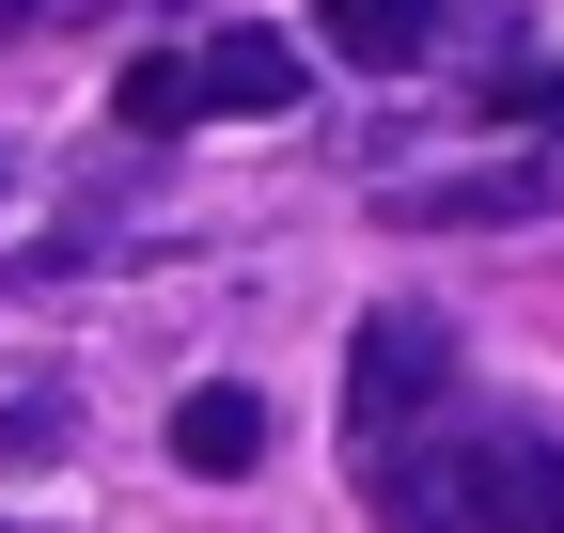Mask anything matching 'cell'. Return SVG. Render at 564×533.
I'll use <instances>...</instances> for the list:
<instances>
[{
	"label": "cell",
	"mask_w": 564,
	"mask_h": 533,
	"mask_svg": "<svg viewBox=\"0 0 564 533\" xmlns=\"http://www.w3.org/2000/svg\"><path fill=\"white\" fill-rule=\"evenodd\" d=\"M173 63H188V126H267V110L314 95V47L299 32H251V17L204 32V47H173Z\"/></svg>",
	"instance_id": "obj_4"
},
{
	"label": "cell",
	"mask_w": 564,
	"mask_h": 533,
	"mask_svg": "<svg viewBox=\"0 0 564 533\" xmlns=\"http://www.w3.org/2000/svg\"><path fill=\"white\" fill-rule=\"evenodd\" d=\"M361 487H377V533H470V518H455V471H440L423 439H408V455H377Z\"/></svg>",
	"instance_id": "obj_7"
},
{
	"label": "cell",
	"mask_w": 564,
	"mask_h": 533,
	"mask_svg": "<svg viewBox=\"0 0 564 533\" xmlns=\"http://www.w3.org/2000/svg\"><path fill=\"white\" fill-rule=\"evenodd\" d=\"M440 17H455V0H314V47L361 63V79H408V63L440 47Z\"/></svg>",
	"instance_id": "obj_5"
},
{
	"label": "cell",
	"mask_w": 564,
	"mask_h": 533,
	"mask_svg": "<svg viewBox=\"0 0 564 533\" xmlns=\"http://www.w3.org/2000/svg\"><path fill=\"white\" fill-rule=\"evenodd\" d=\"M63 439H79V409H63V392H0V471H47Z\"/></svg>",
	"instance_id": "obj_8"
},
{
	"label": "cell",
	"mask_w": 564,
	"mask_h": 533,
	"mask_svg": "<svg viewBox=\"0 0 564 533\" xmlns=\"http://www.w3.org/2000/svg\"><path fill=\"white\" fill-rule=\"evenodd\" d=\"M173 471H204V487H236V471H267V392H236V377H204L188 409H173Z\"/></svg>",
	"instance_id": "obj_6"
},
{
	"label": "cell",
	"mask_w": 564,
	"mask_h": 533,
	"mask_svg": "<svg viewBox=\"0 0 564 533\" xmlns=\"http://www.w3.org/2000/svg\"><path fill=\"white\" fill-rule=\"evenodd\" d=\"M440 392H455V329L423 314V298L361 314V346H345V439H361V471H377V455H408L423 424H440Z\"/></svg>",
	"instance_id": "obj_1"
},
{
	"label": "cell",
	"mask_w": 564,
	"mask_h": 533,
	"mask_svg": "<svg viewBox=\"0 0 564 533\" xmlns=\"http://www.w3.org/2000/svg\"><path fill=\"white\" fill-rule=\"evenodd\" d=\"M455 518L470 533H564V439L549 424H470L455 439Z\"/></svg>",
	"instance_id": "obj_2"
},
{
	"label": "cell",
	"mask_w": 564,
	"mask_h": 533,
	"mask_svg": "<svg viewBox=\"0 0 564 533\" xmlns=\"http://www.w3.org/2000/svg\"><path fill=\"white\" fill-rule=\"evenodd\" d=\"M564 205V157H486V173H408L377 188L392 236H502V220H549Z\"/></svg>",
	"instance_id": "obj_3"
},
{
	"label": "cell",
	"mask_w": 564,
	"mask_h": 533,
	"mask_svg": "<svg viewBox=\"0 0 564 533\" xmlns=\"http://www.w3.org/2000/svg\"><path fill=\"white\" fill-rule=\"evenodd\" d=\"M0 188H17V157H0Z\"/></svg>",
	"instance_id": "obj_11"
},
{
	"label": "cell",
	"mask_w": 564,
	"mask_h": 533,
	"mask_svg": "<svg viewBox=\"0 0 564 533\" xmlns=\"http://www.w3.org/2000/svg\"><path fill=\"white\" fill-rule=\"evenodd\" d=\"M110 110L141 126V142H158V126H188V63H173V47H141V63H126V95H110Z\"/></svg>",
	"instance_id": "obj_9"
},
{
	"label": "cell",
	"mask_w": 564,
	"mask_h": 533,
	"mask_svg": "<svg viewBox=\"0 0 564 533\" xmlns=\"http://www.w3.org/2000/svg\"><path fill=\"white\" fill-rule=\"evenodd\" d=\"M0 533H17V518H0Z\"/></svg>",
	"instance_id": "obj_12"
},
{
	"label": "cell",
	"mask_w": 564,
	"mask_h": 533,
	"mask_svg": "<svg viewBox=\"0 0 564 533\" xmlns=\"http://www.w3.org/2000/svg\"><path fill=\"white\" fill-rule=\"evenodd\" d=\"M32 17H47V0H0V47H17V32H32Z\"/></svg>",
	"instance_id": "obj_10"
}]
</instances>
